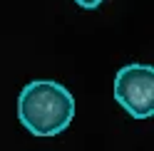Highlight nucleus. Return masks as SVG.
I'll return each mask as SVG.
<instances>
[{
	"label": "nucleus",
	"mask_w": 154,
	"mask_h": 151,
	"mask_svg": "<svg viewBox=\"0 0 154 151\" xmlns=\"http://www.w3.org/2000/svg\"><path fill=\"white\" fill-rule=\"evenodd\" d=\"M75 3L80 5V7H87V10H92V7H97L102 0H75Z\"/></svg>",
	"instance_id": "nucleus-3"
},
{
	"label": "nucleus",
	"mask_w": 154,
	"mask_h": 151,
	"mask_svg": "<svg viewBox=\"0 0 154 151\" xmlns=\"http://www.w3.org/2000/svg\"><path fill=\"white\" fill-rule=\"evenodd\" d=\"M114 99L134 119L154 114V70L152 64H127L114 74Z\"/></svg>",
	"instance_id": "nucleus-2"
},
{
	"label": "nucleus",
	"mask_w": 154,
	"mask_h": 151,
	"mask_svg": "<svg viewBox=\"0 0 154 151\" xmlns=\"http://www.w3.org/2000/svg\"><path fill=\"white\" fill-rule=\"evenodd\" d=\"M17 119L35 136H57L75 119V97L55 79H32L17 97Z\"/></svg>",
	"instance_id": "nucleus-1"
}]
</instances>
